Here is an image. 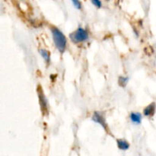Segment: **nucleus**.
I'll return each instance as SVG.
<instances>
[{"mask_svg": "<svg viewBox=\"0 0 156 156\" xmlns=\"http://www.w3.org/2000/svg\"><path fill=\"white\" fill-rule=\"evenodd\" d=\"M52 33V37H53V42H54L55 46L57 48L60 53H63L66 49L67 40L64 34L59 29L56 27H52L50 28Z\"/></svg>", "mask_w": 156, "mask_h": 156, "instance_id": "1", "label": "nucleus"}, {"mask_svg": "<svg viewBox=\"0 0 156 156\" xmlns=\"http://www.w3.org/2000/svg\"><path fill=\"white\" fill-rule=\"evenodd\" d=\"M69 37L71 41L75 44L85 42L89 39V35L88 31L82 27H79L76 31L70 34Z\"/></svg>", "mask_w": 156, "mask_h": 156, "instance_id": "2", "label": "nucleus"}, {"mask_svg": "<svg viewBox=\"0 0 156 156\" xmlns=\"http://www.w3.org/2000/svg\"><path fill=\"white\" fill-rule=\"evenodd\" d=\"M92 120L94 123H99L104 129L108 131V124L105 121V117L102 116V114L99 112H94L92 116Z\"/></svg>", "mask_w": 156, "mask_h": 156, "instance_id": "3", "label": "nucleus"}, {"mask_svg": "<svg viewBox=\"0 0 156 156\" xmlns=\"http://www.w3.org/2000/svg\"><path fill=\"white\" fill-rule=\"evenodd\" d=\"M37 93L38 96H39L41 110H42L43 113H44L45 111H47V99H46L45 96H44V92H43V91L41 90V87H39V88H37Z\"/></svg>", "mask_w": 156, "mask_h": 156, "instance_id": "4", "label": "nucleus"}, {"mask_svg": "<svg viewBox=\"0 0 156 156\" xmlns=\"http://www.w3.org/2000/svg\"><path fill=\"white\" fill-rule=\"evenodd\" d=\"M155 108H156V105L155 102L153 103H151L150 105H148L146 108H145L144 111H143V114L146 117H152L154 115L155 112Z\"/></svg>", "mask_w": 156, "mask_h": 156, "instance_id": "5", "label": "nucleus"}, {"mask_svg": "<svg viewBox=\"0 0 156 156\" xmlns=\"http://www.w3.org/2000/svg\"><path fill=\"white\" fill-rule=\"evenodd\" d=\"M117 147L119 148V149L123 151H126L129 149V143L127 141H126L125 140H122V139H118L117 140Z\"/></svg>", "mask_w": 156, "mask_h": 156, "instance_id": "6", "label": "nucleus"}, {"mask_svg": "<svg viewBox=\"0 0 156 156\" xmlns=\"http://www.w3.org/2000/svg\"><path fill=\"white\" fill-rule=\"evenodd\" d=\"M129 118H130V120L133 123L140 124V123H141L142 121V114L137 112L131 113L130 115H129Z\"/></svg>", "mask_w": 156, "mask_h": 156, "instance_id": "7", "label": "nucleus"}, {"mask_svg": "<svg viewBox=\"0 0 156 156\" xmlns=\"http://www.w3.org/2000/svg\"><path fill=\"white\" fill-rule=\"evenodd\" d=\"M39 52H40V54L41 55V56H42V57L44 59V60L47 62V63H49L50 61V53H49L47 50H44V49H41V50H39Z\"/></svg>", "mask_w": 156, "mask_h": 156, "instance_id": "8", "label": "nucleus"}, {"mask_svg": "<svg viewBox=\"0 0 156 156\" xmlns=\"http://www.w3.org/2000/svg\"><path fill=\"white\" fill-rule=\"evenodd\" d=\"M128 81H129V79L127 77H123V76H121V77L119 78L118 83L120 86L125 87L126 85V84H127Z\"/></svg>", "mask_w": 156, "mask_h": 156, "instance_id": "9", "label": "nucleus"}, {"mask_svg": "<svg viewBox=\"0 0 156 156\" xmlns=\"http://www.w3.org/2000/svg\"><path fill=\"white\" fill-rule=\"evenodd\" d=\"M71 1L76 9H78V10L82 9V3L79 0H71Z\"/></svg>", "mask_w": 156, "mask_h": 156, "instance_id": "10", "label": "nucleus"}, {"mask_svg": "<svg viewBox=\"0 0 156 156\" xmlns=\"http://www.w3.org/2000/svg\"><path fill=\"white\" fill-rule=\"evenodd\" d=\"M91 1L93 3V5H95L97 8H101L102 3L101 0H91Z\"/></svg>", "mask_w": 156, "mask_h": 156, "instance_id": "11", "label": "nucleus"}]
</instances>
